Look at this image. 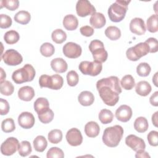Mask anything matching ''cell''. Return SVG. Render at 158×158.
Here are the masks:
<instances>
[{
  "instance_id": "6",
  "label": "cell",
  "mask_w": 158,
  "mask_h": 158,
  "mask_svg": "<svg viewBox=\"0 0 158 158\" xmlns=\"http://www.w3.org/2000/svg\"><path fill=\"white\" fill-rule=\"evenodd\" d=\"M149 52V48L145 43H139L128 48L126 52L127 57L131 61H137Z\"/></svg>"
},
{
  "instance_id": "2",
  "label": "cell",
  "mask_w": 158,
  "mask_h": 158,
  "mask_svg": "<svg viewBox=\"0 0 158 158\" xmlns=\"http://www.w3.org/2000/svg\"><path fill=\"white\" fill-rule=\"evenodd\" d=\"M123 135V129L120 125L106 128L102 135V141L108 147L114 148L118 145Z\"/></svg>"
},
{
  "instance_id": "8",
  "label": "cell",
  "mask_w": 158,
  "mask_h": 158,
  "mask_svg": "<svg viewBox=\"0 0 158 158\" xmlns=\"http://www.w3.org/2000/svg\"><path fill=\"white\" fill-rule=\"evenodd\" d=\"M1 58L6 64L11 66L19 65L23 61L22 55L18 51L13 49L7 50L2 54Z\"/></svg>"
},
{
  "instance_id": "21",
  "label": "cell",
  "mask_w": 158,
  "mask_h": 158,
  "mask_svg": "<svg viewBox=\"0 0 158 158\" xmlns=\"http://www.w3.org/2000/svg\"><path fill=\"white\" fill-rule=\"evenodd\" d=\"M78 100L80 104L83 106H91L94 101L93 94L89 91H83L78 95Z\"/></svg>"
},
{
  "instance_id": "24",
  "label": "cell",
  "mask_w": 158,
  "mask_h": 158,
  "mask_svg": "<svg viewBox=\"0 0 158 158\" xmlns=\"http://www.w3.org/2000/svg\"><path fill=\"white\" fill-rule=\"evenodd\" d=\"M151 86L146 81H139L135 88V91L136 93L141 96H148L151 91Z\"/></svg>"
},
{
  "instance_id": "46",
  "label": "cell",
  "mask_w": 158,
  "mask_h": 158,
  "mask_svg": "<svg viewBox=\"0 0 158 158\" xmlns=\"http://www.w3.org/2000/svg\"><path fill=\"white\" fill-rule=\"evenodd\" d=\"M147 139L151 146H157L158 145V132L154 130L150 131L147 136Z\"/></svg>"
},
{
  "instance_id": "47",
  "label": "cell",
  "mask_w": 158,
  "mask_h": 158,
  "mask_svg": "<svg viewBox=\"0 0 158 158\" xmlns=\"http://www.w3.org/2000/svg\"><path fill=\"white\" fill-rule=\"evenodd\" d=\"M145 43L148 45L149 48V52L154 53L158 51V42L154 38H149Z\"/></svg>"
},
{
  "instance_id": "48",
  "label": "cell",
  "mask_w": 158,
  "mask_h": 158,
  "mask_svg": "<svg viewBox=\"0 0 158 158\" xmlns=\"http://www.w3.org/2000/svg\"><path fill=\"white\" fill-rule=\"evenodd\" d=\"M9 104L8 102L2 98L0 99V114L1 115H6L9 111Z\"/></svg>"
},
{
  "instance_id": "14",
  "label": "cell",
  "mask_w": 158,
  "mask_h": 158,
  "mask_svg": "<svg viewBox=\"0 0 158 158\" xmlns=\"http://www.w3.org/2000/svg\"><path fill=\"white\" fill-rule=\"evenodd\" d=\"M35 121L33 115L28 112H23L18 117L19 125L25 129L32 128L35 124Z\"/></svg>"
},
{
  "instance_id": "7",
  "label": "cell",
  "mask_w": 158,
  "mask_h": 158,
  "mask_svg": "<svg viewBox=\"0 0 158 158\" xmlns=\"http://www.w3.org/2000/svg\"><path fill=\"white\" fill-rule=\"evenodd\" d=\"M78 67L83 74L94 77L101 73L102 69V63L96 60L93 62L82 61L79 64Z\"/></svg>"
},
{
  "instance_id": "5",
  "label": "cell",
  "mask_w": 158,
  "mask_h": 158,
  "mask_svg": "<svg viewBox=\"0 0 158 158\" xmlns=\"http://www.w3.org/2000/svg\"><path fill=\"white\" fill-rule=\"evenodd\" d=\"M89 49L92 53L94 60L102 63L107 60L108 54L101 41L98 40L91 41L89 45Z\"/></svg>"
},
{
  "instance_id": "25",
  "label": "cell",
  "mask_w": 158,
  "mask_h": 158,
  "mask_svg": "<svg viewBox=\"0 0 158 158\" xmlns=\"http://www.w3.org/2000/svg\"><path fill=\"white\" fill-rule=\"evenodd\" d=\"M33 143L35 151L39 152H43L48 146V142L44 136L41 135L37 136L33 140Z\"/></svg>"
},
{
  "instance_id": "36",
  "label": "cell",
  "mask_w": 158,
  "mask_h": 158,
  "mask_svg": "<svg viewBox=\"0 0 158 158\" xmlns=\"http://www.w3.org/2000/svg\"><path fill=\"white\" fill-rule=\"evenodd\" d=\"M120 85L124 89L130 90L135 86V81L131 75H127L122 78Z\"/></svg>"
},
{
  "instance_id": "22",
  "label": "cell",
  "mask_w": 158,
  "mask_h": 158,
  "mask_svg": "<svg viewBox=\"0 0 158 158\" xmlns=\"http://www.w3.org/2000/svg\"><path fill=\"white\" fill-rule=\"evenodd\" d=\"M34 109L38 114H42L49 109L48 100L45 98H38L34 102Z\"/></svg>"
},
{
  "instance_id": "29",
  "label": "cell",
  "mask_w": 158,
  "mask_h": 158,
  "mask_svg": "<svg viewBox=\"0 0 158 158\" xmlns=\"http://www.w3.org/2000/svg\"><path fill=\"white\" fill-rule=\"evenodd\" d=\"M106 36L110 40H117L121 36L120 29L115 26H109L105 30Z\"/></svg>"
},
{
  "instance_id": "13",
  "label": "cell",
  "mask_w": 158,
  "mask_h": 158,
  "mask_svg": "<svg viewBox=\"0 0 158 158\" xmlns=\"http://www.w3.org/2000/svg\"><path fill=\"white\" fill-rule=\"evenodd\" d=\"M125 143L132 150L136 152L141 149L144 150L146 148L144 141L135 135H130L127 136L125 138Z\"/></svg>"
},
{
  "instance_id": "32",
  "label": "cell",
  "mask_w": 158,
  "mask_h": 158,
  "mask_svg": "<svg viewBox=\"0 0 158 158\" xmlns=\"http://www.w3.org/2000/svg\"><path fill=\"white\" fill-rule=\"evenodd\" d=\"M51 38L52 41L56 43L61 44L66 40L67 35L62 29H56L52 31Z\"/></svg>"
},
{
  "instance_id": "27",
  "label": "cell",
  "mask_w": 158,
  "mask_h": 158,
  "mask_svg": "<svg viewBox=\"0 0 158 158\" xmlns=\"http://www.w3.org/2000/svg\"><path fill=\"white\" fill-rule=\"evenodd\" d=\"M148 122L144 117H139L135 120L134 128L139 133H144L148 128Z\"/></svg>"
},
{
  "instance_id": "43",
  "label": "cell",
  "mask_w": 158,
  "mask_h": 158,
  "mask_svg": "<svg viewBox=\"0 0 158 158\" xmlns=\"http://www.w3.org/2000/svg\"><path fill=\"white\" fill-rule=\"evenodd\" d=\"M1 8L4 6L8 10L13 11L19 7V1L18 0H4L1 1Z\"/></svg>"
},
{
  "instance_id": "20",
  "label": "cell",
  "mask_w": 158,
  "mask_h": 158,
  "mask_svg": "<svg viewBox=\"0 0 158 158\" xmlns=\"http://www.w3.org/2000/svg\"><path fill=\"white\" fill-rule=\"evenodd\" d=\"M78 21L77 18L72 14H69L64 17L63 20V26L69 31H73L77 28Z\"/></svg>"
},
{
  "instance_id": "16",
  "label": "cell",
  "mask_w": 158,
  "mask_h": 158,
  "mask_svg": "<svg viewBox=\"0 0 158 158\" xmlns=\"http://www.w3.org/2000/svg\"><path fill=\"white\" fill-rule=\"evenodd\" d=\"M132 110L127 105H121L115 111L117 119L122 122H127L132 116Z\"/></svg>"
},
{
  "instance_id": "23",
  "label": "cell",
  "mask_w": 158,
  "mask_h": 158,
  "mask_svg": "<svg viewBox=\"0 0 158 158\" xmlns=\"http://www.w3.org/2000/svg\"><path fill=\"white\" fill-rule=\"evenodd\" d=\"M99 126L96 122H89L85 126V132L89 138L96 137L99 135Z\"/></svg>"
},
{
  "instance_id": "31",
  "label": "cell",
  "mask_w": 158,
  "mask_h": 158,
  "mask_svg": "<svg viewBox=\"0 0 158 158\" xmlns=\"http://www.w3.org/2000/svg\"><path fill=\"white\" fill-rule=\"evenodd\" d=\"M20 39L19 33L15 30H10L5 33L4 35V40L8 44H13L18 42Z\"/></svg>"
},
{
  "instance_id": "18",
  "label": "cell",
  "mask_w": 158,
  "mask_h": 158,
  "mask_svg": "<svg viewBox=\"0 0 158 158\" xmlns=\"http://www.w3.org/2000/svg\"><path fill=\"white\" fill-rule=\"evenodd\" d=\"M52 69L57 73H64L67 71L68 65L66 61L62 58H55L51 62Z\"/></svg>"
},
{
  "instance_id": "38",
  "label": "cell",
  "mask_w": 158,
  "mask_h": 158,
  "mask_svg": "<svg viewBox=\"0 0 158 158\" xmlns=\"http://www.w3.org/2000/svg\"><path fill=\"white\" fill-rule=\"evenodd\" d=\"M55 52L54 46L49 43H44L40 47V52L44 57H51Z\"/></svg>"
},
{
  "instance_id": "40",
  "label": "cell",
  "mask_w": 158,
  "mask_h": 158,
  "mask_svg": "<svg viewBox=\"0 0 158 158\" xmlns=\"http://www.w3.org/2000/svg\"><path fill=\"white\" fill-rule=\"evenodd\" d=\"M151 70L150 65L146 62H141L136 67V72L140 77H147Z\"/></svg>"
},
{
  "instance_id": "17",
  "label": "cell",
  "mask_w": 158,
  "mask_h": 158,
  "mask_svg": "<svg viewBox=\"0 0 158 158\" xmlns=\"http://www.w3.org/2000/svg\"><path fill=\"white\" fill-rule=\"evenodd\" d=\"M106 18L100 12H95L91 15L89 19L90 25L94 28H101L106 25Z\"/></svg>"
},
{
  "instance_id": "52",
  "label": "cell",
  "mask_w": 158,
  "mask_h": 158,
  "mask_svg": "<svg viewBox=\"0 0 158 158\" xmlns=\"http://www.w3.org/2000/svg\"><path fill=\"white\" fill-rule=\"evenodd\" d=\"M136 157H150V156L148 154V153L147 152H146L144 149H141V150H138L136 151V155H135Z\"/></svg>"
},
{
  "instance_id": "9",
  "label": "cell",
  "mask_w": 158,
  "mask_h": 158,
  "mask_svg": "<svg viewBox=\"0 0 158 158\" xmlns=\"http://www.w3.org/2000/svg\"><path fill=\"white\" fill-rule=\"evenodd\" d=\"M19 146V140L14 137H9L1 146V152L3 155L9 156L14 154Z\"/></svg>"
},
{
  "instance_id": "53",
  "label": "cell",
  "mask_w": 158,
  "mask_h": 158,
  "mask_svg": "<svg viewBox=\"0 0 158 158\" xmlns=\"http://www.w3.org/2000/svg\"><path fill=\"white\" fill-rule=\"evenodd\" d=\"M158 112H156L152 116V122L156 127H157V118H158Z\"/></svg>"
},
{
  "instance_id": "42",
  "label": "cell",
  "mask_w": 158,
  "mask_h": 158,
  "mask_svg": "<svg viewBox=\"0 0 158 158\" xmlns=\"http://www.w3.org/2000/svg\"><path fill=\"white\" fill-rule=\"evenodd\" d=\"M46 157L47 158H63L64 154L61 149L57 147H52L48 150Z\"/></svg>"
},
{
  "instance_id": "44",
  "label": "cell",
  "mask_w": 158,
  "mask_h": 158,
  "mask_svg": "<svg viewBox=\"0 0 158 158\" xmlns=\"http://www.w3.org/2000/svg\"><path fill=\"white\" fill-rule=\"evenodd\" d=\"M78 80H79L78 75L75 71L71 70L67 73V81L69 86H76L78 83Z\"/></svg>"
},
{
  "instance_id": "45",
  "label": "cell",
  "mask_w": 158,
  "mask_h": 158,
  "mask_svg": "<svg viewBox=\"0 0 158 158\" xmlns=\"http://www.w3.org/2000/svg\"><path fill=\"white\" fill-rule=\"evenodd\" d=\"M12 21L11 18L6 15L1 14L0 15V27L1 28H7L10 27L12 25Z\"/></svg>"
},
{
  "instance_id": "37",
  "label": "cell",
  "mask_w": 158,
  "mask_h": 158,
  "mask_svg": "<svg viewBox=\"0 0 158 158\" xmlns=\"http://www.w3.org/2000/svg\"><path fill=\"white\" fill-rule=\"evenodd\" d=\"M14 91V87L13 85L7 80H5L1 83L0 85V91L2 95L10 96Z\"/></svg>"
},
{
  "instance_id": "49",
  "label": "cell",
  "mask_w": 158,
  "mask_h": 158,
  "mask_svg": "<svg viewBox=\"0 0 158 158\" xmlns=\"http://www.w3.org/2000/svg\"><path fill=\"white\" fill-rule=\"evenodd\" d=\"M51 76L48 75H42L39 78V84L41 88H49Z\"/></svg>"
},
{
  "instance_id": "39",
  "label": "cell",
  "mask_w": 158,
  "mask_h": 158,
  "mask_svg": "<svg viewBox=\"0 0 158 158\" xmlns=\"http://www.w3.org/2000/svg\"><path fill=\"white\" fill-rule=\"evenodd\" d=\"M2 130L5 133H10L14 131L15 125L14 121L11 118H7L4 119L1 123Z\"/></svg>"
},
{
  "instance_id": "51",
  "label": "cell",
  "mask_w": 158,
  "mask_h": 158,
  "mask_svg": "<svg viewBox=\"0 0 158 158\" xmlns=\"http://www.w3.org/2000/svg\"><path fill=\"white\" fill-rule=\"evenodd\" d=\"M149 101L151 105L157 107L158 106V91H156L149 99Z\"/></svg>"
},
{
  "instance_id": "54",
  "label": "cell",
  "mask_w": 158,
  "mask_h": 158,
  "mask_svg": "<svg viewBox=\"0 0 158 158\" xmlns=\"http://www.w3.org/2000/svg\"><path fill=\"white\" fill-rule=\"evenodd\" d=\"M0 70H1V80H0V81L1 83L2 81H5L4 79L6 77V72L4 71L2 68H0Z\"/></svg>"
},
{
  "instance_id": "33",
  "label": "cell",
  "mask_w": 158,
  "mask_h": 158,
  "mask_svg": "<svg viewBox=\"0 0 158 158\" xmlns=\"http://www.w3.org/2000/svg\"><path fill=\"white\" fill-rule=\"evenodd\" d=\"M147 29L151 33H156L158 30V17L157 14L151 15L147 20Z\"/></svg>"
},
{
  "instance_id": "34",
  "label": "cell",
  "mask_w": 158,
  "mask_h": 158,
  "mask_svg": "<svg viewBox=\"0 0 158 158\" xmlns=\"http://www.w3.org/2000/svg\"><path fill=\"white\" fill-rule=\"evenodd\" d=\"M48 138L51 143L57 144L62 139V132L58 129L52 130L48 133Z\"/></svg>"
},
{
  "instance_id": "3",
  "label": "cell",
  "mask_w": 158,
  "mask_h": 158,
  "mask_svg": "<svg viewBox=\"0 0 158 158\" xmlns=\"http://www.w3.org/2000/svg\"><path fill=\"white\" fill-rule=\"evenodd\" d=\"M130 2V1L117 0L112 4L107 12L110 20L114 22H121L125 17Z\"/></svg>"
},
{
  "instance_id": "4",
  "label": "cell",
  "mask_w": 158,
  "mask_h": 158,
  "mask_svg": "<svg viewBox=\"0 0 158 158\" xmlns=\"http://www.w3.org/2000/svg\"><path fill=\"white\" fill-rule=\"evenodd\" d=\"M35 70L30 64H25L22 68L15 70L12 75V79L16 84L31 81L35 76Z\"/></svg>"
},
{
  "instance_id": "11",
  "label": "cell",
  "mask_w": 158,
  "mask_h": 158,
  "mask_svg": "<svg viewBox=\"0 0 158 158\" xmlns=\"http://www.w3.org/2000/svg\"><path fill=\"white\" fill-rule=\"evenodd\" d=\"M62 51L67 57L76 59L81 56L82 49L79 44L73 42H68L63 46Z\"/></svg>"
},
{
  "instance_id": "35",
  "label": "cell",
  "mask_w": 158,
  "mask_h": 158,
  "mask_svg": "<svg viewBox=\"0 0 158 158\" xmlns=\"http://www.w3.org/2000/svg\"><path fill=\"white\" fill-rule=\"evenodd\" d=\"M19 154L22 157H26L28 156L32 151L31 146L28 141H23L19 144L18 148Z\"/></svg>"
},
{
  "instance_id": "15",
  "label": "cell",
  "mask_w": 158,
  "mask_h": 158,
  "mask_svg": "<svg viewBox=\"0 0 158 158\" xmlns=\"http://www.w3.org/2000/svg\"><path fill=\"white\" fill-rule=\"evenodd\" d=\"M130 31L137 35H143L145 33L146 29L144 20L138 17L133 19L130 23Z\"/></svg>"
},
{
  "instance_id": "26",
  "label": "cell",
  "mask_w": 158,
  "mask_h": 158,
  "mask_svg": "<svg viewBox=\"0 0 158 158\" xmlns=\"http://www.w3.org/2000/svg\"><path fill=\"white\" fill-rule=\"evenodd\" d=\"M64 84L63 78L58 74H55L51 76L49 80V89L58 90L60 89Z\"/></svg>"
},
{
  "instance_id": "55",
  "label": "cell",
  "mask_w": 158,
  "mask_h": 158,
  "mask_svg": "<svg viewBox=\"0 0 158 158\" xmlns=\"http://www.w3.org/2000/svg\"><path fill=\"white\" fill-rule=\"evenodd\" d=\"M157 74L158 73L156 72L154 75V76L152 77V82L154 83V85L157 86Z\"/></svg>"
},
{
  "instance_id": "50",
  "label": "cell",
  "mask_w": 158,
  "mask_h": 158,
  "mask_svg": "<svg viewBox=\"0 0 158 158\" xmlns=\"http://www.w3.org/2000/svg\"><path fill=\"white\" fill-rule=\"evenodd\" d=\"M80 33L82 35L85 36H91L93 33H94V28H92L90 26L88 25H85V26H83L80 28Z\"/></svg>"
},
{
  "instance_id": "1",
  "label": "cell",
  "mask_w": 158,
  "mask_h": 158,
  "mask_svg": "<svg viewBox=\"0 0 158 158\" xmlns=\"http://www.w3.org/2000/svg\"><path fill=\"white\" fill-rule=\"evenodd\" d=\"M96 88L101 98L106 105L114 106L118 102L122 88L117 77L110 76L98 80Z\"/></svg>"
},
{
  "instance_id": "30",
  "label": "cell",
  "mask_w": 158,
  "mask_h": 158,
  "mask_svg": "<svg viewBox=\"0 0 158 158\" xmlns=\"http://www.w3.org/2000/svg\"><path fill=\"white\" fill-rule=\"evenodd\" d=\"M114 118L113 113L108 109H102L99 114V119L103 124L110 123L112 122Z\"/></svg>"
},
{
  "instance_id": "28",
  "label": "cell",
  "mask_w": 158,
  "mask_h": 158,
  "mask_svg": "<svg viewBox=\"0 0 158 158\" xmlns=\"http://www.w3.org/2000/svg\"><path fill=\"white\" fill-rule=\"evenodd\" d=\"M14 19L16 22L22 25H26L30 21L31 15L28 11L20 10L16 13Z\"/></svg>"
},
{
  "instance_id": "10",
  "label": "cell",
  "mask_w": 158,
  "mask_h": 158,
  "mask_svg": "<svg viewBox=\"0 0 158 158\" xmlns=\"http://www.w3.org/2000/svg\"><path fill=\"white\" fill-rule=\"evenodd\" d=\"M76 11L78 16L85 17L96 12L95 7L87 0H79L76 4Z\"/></svg>"
},
{
  "instance_id": "41",
  "label": "cell",
  "mask_w": 158,
  "mask_h": 158,
  "mask_svg": "<svg viewBox=\"0 0 158 158\" xmlns=\"http://www.w3.org/2000/svg\"><path fill=\"white\" fill-rule=\"evenodd\" d=\"M54 112L53 111L49 109L48 110H46V112L38 114V118L40 120V121L41 122H42L43 123H48L49 122H51L53 118H54Z\"/></svg>"
},
{
  "instance_id": "19",
  "label": "cell",
  "mask_w": 158,
  "mask_h": 158,
  "mask_svg": "<svg viewBox=\"0 0 158 158\" xmlns=\"http://www.w3.org/2000/svg\"><path fill=\"white\" fill-rule=\"evenodd\" d=\"M33 88L29 86H25L20 88L18 91L19 98L24 101H30L35 96Z\"/></svg>"
},
{
  "instance_id": "12",
  "label": "cell",
  "mask_w": 158,
  "mask_h": 158,
  "mask_svg": "<svg viewBox=\"0 0 158 158\" xmlns=\"http://www.w3.org/2000/svg\"><path fill=\"white\" fill-rule=\"evenodd\" d=\"M65 137L68 143L72 146H79L83 141V136L81 131L76 128L70 129L67 132Z\"/></svg>"
}]
</instances>
